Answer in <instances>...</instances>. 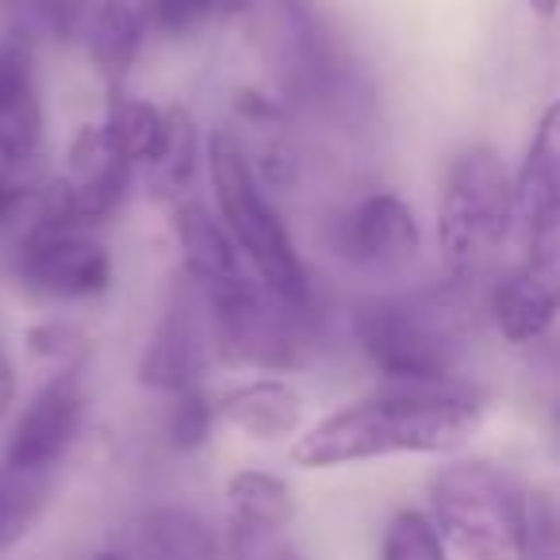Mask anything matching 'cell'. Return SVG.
Returning <instances> with one entry per match:
<instances>
[{
	"instance_id": "cell-1",
	"label": "cell",
	"mask_w": 560,
	"mask_h": 560,
	"mask_svg": "<svg viewBox=\"0 0 560 560\" xmlns=\"http://www.w3.org/2000/svg\"><path fill=\"white\" fill-rule=\"evenodd\" d=\"M480 427L483 399L465 384H388L307 422L289 445V460L304 472H327L381 457H450L465 450Z\"/></svg>"
},
{
	"instance_id": "cell-2",
	"label": "cell",
	"mask_w": 560,
	"mask_h": 560,
	"mask_svg": "<svg viewBox=\"0 0 560 560\" xmlns=\"http://www.w3.org/2000/svg\"><path fill=\"white\" fill-rule=\"evenodd\" d=\"M514 261L488 280V315L511 346L560 319V101L545 104L514 173Z\"/></svg>"
},
{
	"instance_id": "cell-3",
	"label": "cell",
	"mask_w": 560,
	"mask_h": 560,
	"mask_svg": "<svg viewBox=\"0 0 560 560\" xmlns=\"http://www.w3.org/2000/svg\"><path fill=\"white\" fill-rule=\"evenodd\" d=\"M468 289V280L450 277V284L427 292H384L358 300L350 312V335L361 358L388 384H460Z\"/></svg>"
},
{
	"instance_id": "cell-4",
	"label": "cell",
	"mask_w": 560,
	"mask_h": 560,
	"mask_svg": "<svg viewBox=\"0 0 560 560\" xmlns=\"http://www.w3.org/2000/svg\"><path fill=\"white\" fill-rule=\"evenodd\" d=\"M203 170L211 177V196H215V211L226 223L231 238L238 242L242 257L254 269L272 296L289 300L296 307H315V284L312 269H307L304 254H300L296 238H292L289 223L272 203L269 188L254 173V162L246 154V142L234 131L219 127L208 139V154H203Z\"/></svg>"
},
{
	"instance_id": "cell-5",
	"label": "cell",
	"mask_w": 560,
	"mask_h": 560,
	"mask_svg": "<svg viewBox=\"0 0 560 560\" xmlns=\"http://www.w3.org/2000/svg\"><path fill=\"white\" fill-rule=\"evenodd\" d=\"M514 226V173L495 147L472 142L445 165L438 188V254L453 280L480 284L491 277L511 246Z\"/></svg>"
},
{
	"instance_id": "cell-6",
	"label": "cell",
	"mask_w": 560,
	"mask_h": 560,
	"mask_svg": "<svg viewBox=\"0 0 560 560\" xmlns=\"http://www.w3.org/2000/svg\"><path fill=\"white\" fill-rule=\"evenodd\" d=\"M261 27L277 93L289 101L292 112L342 119L365 104L358 62L330 20L315 9V0H269Z\"/></svg>"
},
{
	"instance_id": "cell-7",
	"label": "cell",
	"mask_w": 560,
	"mask_h": 560,
	"mask_svg": "<svg viewBox=\"0 0 560 560\" xmlns=\"http://www.w3.org/2000/svg\"><path fill=\"white\" fill-rule=\"evenodd\" d=\"M208 300L215 315L219 361L226 365L289 376L319 350V304H289L272 296L257 277L238 280Z\"/></svg>"
},
{
	"instance_id": "cell-8",
	"label": "cell",
	"mask_w": 560,
	"mask_h": 560,
	"mask_svg": "<svg viewBox=\"0 0 560 560\" xmlns=\"http://www.w3.org/2000/svg\"><path fill=\"white\" fill-rule=\"evenodd\" d=\"M430 518L468 560L514 557L526 488L491 460H450L430 476Z\"/></svg>"
},
{
	"instance_id": "cell-9",
	"label": "cell",
	"mask_w": 560,
	"mask_h": 560,
	"mask_svg": "<svg viewBox=\"0 0 560 560\" xmlns=\"http://www.w3.org/2000/svg\"><path fill=\"white\" fill-rule=\"evenodd\" d=\"M16 280L47 304H93L116 284V257L101 231L27 215L12 249Z\"/></svg>"
},
{
	"instance_id": "cell-10",
	"label": "cell",
	"mask_w": 560,
	"mask_h": 560,
	"mask_svg": "<svg viewBox=\"0 0 560 560\" xmlns=\"http://www.w3.org/2000/svg\"><path fill=\"white\" fill-rule=\"evenodd\" d=\"M219 361L215 315L211 300L200 284L177 272L170 284V296L158 315L154 330L135 365V381L154 396H177V392L200 388L208 381L211 365Z\"/></svg>"
},
{
	"instance_id": "cell-11",
	"label": "cell",
	"mask_w": 560,
	"mask_h": 560,
	"mask_svg": "<svg viewBox=\"0 0 560 560\" xmlns=\"http://www.w3.org/2000/svg\"><path fill=\"white\" fill-rule=\"evenodd\" d=\"M330 249L365 277H404L422 254L415 208L396 188H373L346 211H338Z\"/></svg>"
},
{
	"instance_id": "cell-12",
	"label": "cell",
	"mask_w": 560,
	"mask_h": 560,
	"mask_svg": "<svg viewBox=\"0 0 560 560\" xmlns=\"http://www.w3.org/2000/svg\"><path fill=\"white\" fill-rule=\"evenodd\" d=\"M81 376L85 373L47 376L43 388L20 407L4 442V465L20 472L55 476V468L70 460L93 419V399Z\"/></svg>"
},
{
	"instance_id": "cell-13",
	"label": "cell",
	"mask_w": 560,
	"mask_h": 560,
	"mask_svg": "<svg viewBox=\"0 0 560 560\" xmlns=\"http://www.w3.org/2000/svg\"><path fill=\"white\" fill-rule=\"evenodd\" d=\"M47 150V104H43L35 39L27 32L0 35V165L35 170Z\"/></svg>"
},
{
	"instance_id": "cell-14",
	"label": "cell",
	"mask_w": 560,
	"mask_h": 560,
	"mask_svg": "<svg viewBox=\"0 0 560 560\" xmlns=\"http://www.w3.org/2000/svg\"><path fill=\"white\" fill-rule=\"evenodd\" d=\"M62 177L70 185L73 200H78L85 226L101 231L104 223H112L124 211L127 196L139 180V170L127 162V154L116 147V139L101 119V124H81L70 135Z\"/></svg>"
},
{
	"instance_id": "cell-15",
	"label": "cell",
	"mask_w": 560,
	"mask_h": 560,
	"mask_svg": "<svg viewBox=\"0 0 560 560\" xmlns=\"http://www.w3.org/2000/svg\"><path fill=\"white\" fill-rule=\"evenodd\" d=\"M170 231L177 242V272H185L208 296L254 277L219 211H211L203 200L185 196V200L170 203Z\"/></svg>"
},
{
	"instance_id": "cell-16",
	"label": "cell",
	"mask_w": 560,
	"mask_h": 560,
	"mask_svg": "<svg viewBox=\"0 0 560 560\" xmlns=\"http://www.w3.org/2000/svg\"><path fill=\"white\" fill-rule=\"evenodd\" d=\"M219 427L234 430L246 442L284 445L296 442L307 430V399L289 376L261 373L254 381H242L234 388L219 392Z\"/></svg>"
},
{
	"instance_id": "cell-17",
	"label": "cell",
	"mask_w": 560,
	"mask_h": 560,
	"mask_svg": "<svg viewBox=\"0 0 560 560\" xmlns=\"http://www.w3.org/2000/svg\"><path fill=\"white\" fill-rule=\"evenodd\" d=\"M135 560H226L219 526L192 503H150L131 526Z\"/></svg>"
},
{
	"instance_id": "cell-18",
	"label": "cell",
	"mask_w": 560,
	"mask_h": 560,
	"mask_svg": "<svg viewBox=\"0 0 560 560\" xmlns=\"http://www.w3.org/2000/svg\"><path fill=\"white\" fill-rule=\"evenodd\" d=\"M147 39L150 27L139 0H96L93 16H89L85 32H81L89 62L108 81V89L127 85V73L139 62Z\"/></svg>"
},
{
	"instance_id": "cell-19",
	"label": "cell",
	"mask_w": 560,
	"mask_h": 560,
	"mask_svg": "<svg viewBox=\"0 0 560 560\" xmlns=\"http://www.w3.org/2000/svg\"><path fill=\"white\" fill-rule=\"evenodd\" d=\"M203 154H208V142H203L196 116L185 108V104H170V108H165L162 150H158L154 165L142 170V180H147V188L158 196V200L177 203L192 192L196 173H200V165H203Z\"/></svg>"
},
{
	"instance_id": "cell-20",
	"label": "cell",
	"mask_w": 560,
	"mask_h": 560,
	"mask_svg": "<svg viewBox=\"0 0 560 560\" xmlns=\"http://www.w3.org/2000/svg\"><path fill=\"white\" fill-rule=\"evenodd\" d=\"M226 522L231 526L292 529L300 514V499L289 476L272 468H238L226 480Z\"/></svg>"
},
{
	"instance_id": "cell-21",
	"label": "cell",
	"mask_w": 560,
	"mask_h": 560,
	"mask_svg": "<svg viewBox=\"0 0 560 560\" xmlns=\"http://www.w3.org/2000/svg\"><path fill=\"white\" fill-rule=\"evenodd\" d=\"M104 127L116 139V147L127 154V162L139 170H150L165 139V108H158L147 96L127 93V85L108 89V108H104Z\"/></svg>"
},
{
	"instance_id": "cell-22",
	"label": "cell",
	"mask_w": 560,
	"mask_h": 560,
	"mask_svg": "<svg viewBox=\"0 0 560 560\" xmlns=\"http://www.w3.org/2000/svg\"><path fill=\"white\" fill-rule=\"evenodd\" d=\"M24 350L50 376L85 373V365L93 361V335L85 323L70 319V315H43L24 330Z\"/></svg>"
},
{
	"instance_id": "cell-23",
	"label": "cell",
	"mask_w": 560,
	"mask_h": 560,
	"mask_svg": "<svg viewBox=\"0 0 560 560\" xmlns=\"http://www.w3.org/2000/svg\"><path fill=\"white\" fill-rule=\"evenodd\" d=\"M50 503V476L20 472L0 460V557L12 552L35 526Z\"/></svg>"
},
{
	"instance_id": "cell-24",
	"label": "cell",
	"mask_w": 560,
	"mask_h": 560,
	"mask_svg": "<svg viewBox=\"0 0 560 560\" xmlns=\"http://www.w3.org/2000/svg\"><path fill=\"white\" fill-rule=\"evenodd\" d=\"M376 560H450V541L422 506H399L381 534Z\"/></svg>"
},
{
	"instance_id": "cell-25",
	"label": "cell",
	"mask_w": 560,
	"mask_h": 560,
	"mask_svg": "<svg viewBox=\"0 0 560 560\" xmlns=\"http://www.w3.org/2000/svg\"><path fill=\"white\" fill-rule=\"evenodd\" d=\"M165 442L177 453H200L211 445L219 430V407L215 396H208V388H188L177 396H165Z\"/></svg>"
},
{
	"instance_id": "cell-26",
	"label": "cell",
	"mask_w": 560,
	"mask_h": 560,
	"mask_svg": "<svg viewBox=\"0 0 560 560\" xmlns=\"http://www.w3.org/2000/svg\"><path fill=\"white\" fill-rule=\"evenodd\" d=\"M514 560H560V506L549 491H526Z\"/></svg>"
},
{
	"instance_id": "cell-27",
	"label": "cell",
	"mask_w": 560,
	"mask_h": 560,
	"mask_svg": "<svg viewBox=\"0 0 560 560\" xmlns=\"http://www.w3.org/2000/svg\"><path fill=\"white\" fill-rule=\"evenodd\" d=\"M154 39H192L200 27L219 20V0H139Z\"/></svg>"
},
{
	"instance_id": "cell-28",
	"label": "cell",
	"mask_w": 560,
	"mask_h": 560,
	"mask_svg": "<svg viewBox=\"0 0 560 560\" xmlns=\"http://www.w3.org/2000/svg\"><path fill=\"white\" fill-rule=\"evenodd\" d=\"M226 560H307L300 545L292 541L289 529H265V526H223Z\"/></svg>"
},
{
	"instance_id": "cell-29",
	"label": "cell",
	"mask_w": 560,
	"mask_h": 560,
	"mask_svg": "<svg viewBox=\"0 0 560 560\" xmlns=\"http://www.w3.org/2000/svg\"><path fill=\"white\" fill-rule=\"evenodd\" d=\"M43 177L35 170H12L0 165V234H20L35 208Z\"/></svg>"
},
{
	"instance_id": "cell-30",
	"label": "cell",
	"mask_w": 560,
	"mask_h": 560,
	"mask_svg": "<svg viewBox=\"0 0 560 560\" xmlns=\"http://www.w3.org/2000/svg\"><path fill=\"white\" fill-rule=\"evenodd\" d=\"M20 404V369L16 358L9 353V346L0 342V422L9 419Z\"/></svg>"
},
{
	"instance_id": "cell-31",
	"label": "cell",
	"mask_w": 560,
	"mask_h": 560,
	"mask_svg": "<svg viewBox=\"0 0 560 560\" xmlns=\"http://www.w3.org/2000/svg\"><path fill=\"white\" fill-rule=\"evenodd\" d=\"M261 9V0H219V20H249Z\"/></svg>"
},
{
	"instance_id": "cell-32",
	"label": "cell",
	"mask_w": 560,
	"mask_h": 560,
	"mask_svg": "<svg viewBox=\"0 0 560 560\" xmlns=\"http://www.w3.org/2000/svg\"><path fill=\"white\" fill-rule=\"evenodd\" d=\"M526 4H529V12H534V16H541V20L557 16V9H560V0H526Z\"/></svg>"
},
{
	"instance_id": "cell-33",
	"label": "cell",
	"mask_w": 560,
	"mask_h": 560,
	"mask_svg": "<svg viewBox=\"0 0 560 560\" xmlns=\"http://www.w3.org/2000/svg\"><path fill=\"white\" fill-rule=\"evenodd\" d=\"M93 560H135V557H127V552H116V549H104V552H96Z\"/></svg>"
}]
</instances>
